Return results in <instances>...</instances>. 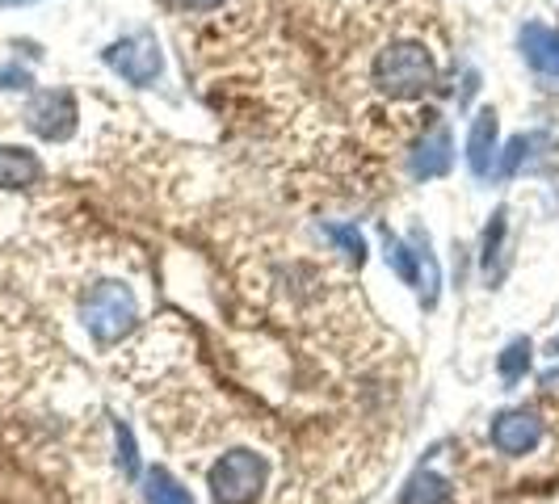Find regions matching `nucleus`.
I'll list each match as a JSON object with an SVG mask.
<instances>
[{
  "instance_id": "1",
  "label": "nucleus",
  "mask_w": 559,
  "mask_h": 504,
  "mask_svg": "<svg viewBox=\"0 0 559 504\" xmlns=\"http://www.w3.org/2000/svg\"><path fill=\"white\" fill-rule=\"evenodd\" d=\"M433 81H438V63H433V51L420 43H392L374 59V84L395 101L429 93Z\"/></svg>"
},
{
  "instance_id": "2",
  "label": "nucleus",
  "mask_w": 559,
  "mask_h": 504,
  "mask_svg": "<svg viewBox=\"0 0 559 504\" xmlns=\"http://www.w3.org/2000/svg\"><path fill=\"white\" fill-rule=\"evenodd\" d=\"M81 320L97 345H114V340H122V336L135 328L140 303H135L131 286H122V281H102V286H93V290L84 295Z\"/></svg>"
},
{
  "instance_id": "3",
  "label": "nucleus",
  "mask_w": 559,
  "mask_h": 504,
  "mask_svg": "<svg viewBox=\"0 0 559 504\" xmlns=\"http://www.w3.org/2000/svg\"><path fill=\"white\" fill-rule=\"evenodd\" d=\"M270 467L257 449H231L211 467V496L215 504H252L265 492Z\"/></svg>"
},
{
  "instance_id": "4",
  "label": "nucleus",
  "mask_w": 559,
  "mask_h": 504,
  "mask_svg": "<svg viewBox=\"0 0 559 504\" xmlns=\"http://www.w3.org/2000/svg\"><path fill=\"white\" fill-rule=\"evenodd\" d=\"M106 63H110L127 84H135V88L156 84L160 72H165V56H160V47H156V38H152L147 29H135V34H127L122 43H114L110 51H106Z\"/></svg>"
},
{
  "instance_id": "5",
  "label": "nucleus",
  "mask_w": 559,
  "mask_h": 504,
  "mask_svg": "<svg viewBox=\"0 0 559 504\" xmlns=\"http://www.w3.org/2000/svg\"><path fill=\"white\" fill-rule=\"evenodd\" d=\"M26 127L47 143H63L76 131V97L68 88H43L26 106Z\"/></svg>"
},
{
  "instance_id": "6",
  "label": "nucleus",
  "mask_w": 559,
  "mask_h": 504,
  "mask_svg": "<svg viewBox=\"0 0 559 504\" xmlns=\"http://www.w3.org/2000/svg\"><path fill=\"white\" fill-rule=\"evenodd\" d=\"M543 442V420L526 412V408H518V412H501V417L492 420V446L501 449V454H531L534 446Z\"/></svg>"
},
{
  "instance_id": "7",
  "label": "nucleus",
  "mask_w": 559,
  "mask_h": 504,
  "mask_svg": "<svg viewBox=\"0 0 559 504\" xmlns=\"http://www.w3.org/2000/svg\"><path fill=\"white\" fill-rule=\"evenodd\" d=\"M43 160L29 152V147H17V143H0V190H29L43 181Z\"/></svg>"
},
{
  "instance_id": "8",
  "label": "nucleus",
  "mask_w": 559,
  "mask_h": 504,
  "mask_svg": "<svg viewBox=\"0 0 559 504\" xmlns=\"http://www.w3.org/2000/svg\"><path fill=\"white\" fill-rule=\"evenodd\" d=\"M522 56H526L534 72L559 81V29L531 22V26L522 29Z\"/></svg>"
},
{
  "instance_id": "9",
  "label": "nucleus",
  "mask_w": 559,
  "mask_h": 504,
  "mask_svg": "<svg viewBox=\"0 0 559 504\" xmlns=\"http://www.w3.org/2000/svg\"><path fill=\"white\" fill-rule=\"evenodd\" d=\"M467 165L476 177H488L497 165V113L479 110L472 122V135H467Z\"/></svg>"
},
{
  "instance_id": "10",
  "label": "nucleus",
  "mask_w": 559,
  "mask_h": 504,
  "mask_svg": "<svg viewBox=\"0 0 559 504\" xmlns=\"http://www.w3.org/2000/svg\"><path fill=\"white\" fill-rule=\"evenodd\" d=\"M450 135L438 127V131H429L425 140H420V147H417V156H413V172L417 177H442L450 168Z\"/></svg>"
},
{
  "instance_id": "11",
  "label": "nucleus",
  "mask_w": 559,
  "mask_h": 504,
  "mask_svg": "<svg viewBox=\"0 0 559 504\" xmlns=\"http://www.w3.org/2000/svg\"><path fill=\"white\" fill-rule=\"evenodd\" d=\"M147 488H143V496H147V504H194L190 501V492L177 483V479L168 476L165 467H156V471H147V479H143Z\"/></svg>"
},
{
  "instance_id": "12",
  "label": "nucleus",
  "mask_w": 559,
  "mask_h": 504,
  "mask_svg": "<svg viewBox=\"0 0 559 504\" xmlns=\"http://www.w3.org/2000/svg\"><path fill=\"white\" fill-rule=\"evenodd\" d=\"M400 504H450V483L433 471L417 476L408 488H404V501Z\"/></svg>"
},
{
  "instance_id": "13",
  "label": "nucleus",
  "mask_w": 559,
  "mask_h": 504,
  "mask_svg": "<svg viewBox=\"0 0 559 504\" xmlns=\"http://www.w3.org/2000/svg\"><path fill=\"white\" fill-rule=\"evenodd\" d=\"M504 383H518L526 370H531V340H509L501 353V362H497Z\"/></svg>"
},
{
  "instance_id": "14",
  "label": "nucleus",
  "mask_w": 559,
  "mask_h": 504,
  "mask_svg": "<svg viewBox=\"0 0 559 504\" xmlns=\"http://www.w3.org/2000/svg\"><path fill=\"white\" fill-rule=\"evenodd\" d=\"M388 261L395 265V274L408 281V286H417L420 281V269H417V249L413 244H404L400 236H388Z\"/></svg>"
},
{
  "instance_id": "15",
  "label": "nucleus",
  "mask_w": 559,
  "mask_h": 504,
  "mask_svg": "<svg viewBox=\"0 0 559 504\" xmlns=\"http://www.w3.org/2000/svg\"><path fill=\"white\" fill-rule=\"evenodd\" d=\"M114 437H118V463H122V476H140V454H135V437H131V429L118 420L114 424Z\"/></svg>"
},
{
  "instance_id": "16",
  "label": "nucleus",
  "mask_w": 559,
  "mask_h": 504,
  "mask_svg": "<svg viewBox=\"0 0 559 504\" xmlns=\"http://www.w3.org/2000/svg\"><path fill=\"white\" fill-rule=\"evenodd\" d=\"M324 231H329V240H333L336 249L345 252V256H349V261H358V265H362L366 244H362V236H358V231H354V227H324Z\"/></svg>"
},
{
  "instance_id": "17",
  "label": "nucleus",
  "mask_w": 559,
  "mask_h": 504,
  "mask_svg": "<svg viewBox=\"0 0 559 504\" xmlns=\"http://www.w3.org/2000/svg\"><path fill=\"white\" fill-rule=\"evenodd\" d=\"M501 244H504V211H497L488 231H484V269L488 274H492V261L501 256Z\"/></svg>"
},
{
  "instance_id": "18",
  "label": "nucleus",
  "mask_w": 559,
  "mask_h": 504,
  "mask_svg": "<svg viewBox=\"0 0 559 504\" xmlns=\"http://www.w3.org/2000/svg\"><path fill=\"white\" fill-rule=\"evenodd\" d=\"M186 9H198V13H206V9H219L224 0H181Z\"/></svg>"
},
{
  "instance_id": "19",
  "label": "nucleus",
  "mask_w": 559,
  "mask_h": 504,
  "mask_svg": "<svg viewBox=\"0 0 559 504\" xmlns=\"http://www.w3.org/2000/svg\"><path fill=\"white\" fill-rule=\"evenodd\" d=\"M22 4H38V0H0V9H22Z\"/></svg>"
},
{
  "instance_id": "20",
  "label": "nucleus",
  "mask_w": 559,
  "mask_h": 504,
  "mask_svg": "<svg viewBox=\"0 0 559 504\" xmlns=\"http://www.w3.org/2000/svg\"><path fill=\"white\" fill-rule=\"evenodd\" d=\"M551 353H559V336H556V340H551Z\"/></svg>"
}]
</instances>
